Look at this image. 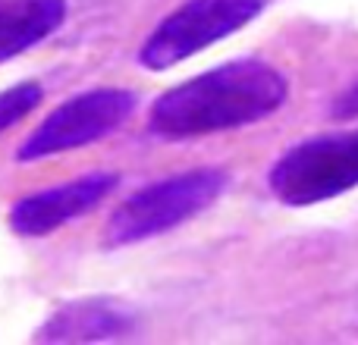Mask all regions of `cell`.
<instances>
[{"label": "cell", "mask_w": 358, "mask_h": 345, "mask_svg": "<svg viewBox=\"0 0 358 345\" xmlns=\"http://www.w3.org/2000/svg\"><path fill=\"white\" fill-rule=\"evenodd\" d=\"M261 10L264 0H185L148 35L138 60L151 73L170 69L220 38L245 29Z\"/></svg>", "instance_id": "4"}, {"label": "cell", "mask_w": 358, "mask_h": 345, "mask_svg": "<svg viewBox=\"0 0 358 345\" xmlns=\"http://www.w3.org/2000/svg\"><path fill=\"white\" fill-rule=\"evenodd\" d=\"M330 113H334L336 119H352V117H358V82H355V85H349L346 91H343L340 98L334 101Z\"/></svg>", "instance_id": "10"}, {"label": "cell", "mask_w": 358, "mask_h": 345, "mask_svg": "<svg viewBox=\"0 0 358 345\" xmlns=\"http://www.w3.org/2000/svg\"><path fill=\"white\" fill-rule=\"evenodd\" d=\"M66 19V0H0V63L35 47Z\"/></svg>", "instance_id": "8"}, {"label": "cell", "mask_w": 358, "mask_h": 345, "mask_svg": "<svg viewBox=\"0 0 358 345\" xmlns=\"http://www.w3.org/2000/svg\"><path fill=\"white\" fill-rule=\"evenodd\" d=\"M136 110V94L126 88H94L60 104L19 145V161H41L98 142L123 126Z\"/></svg>", "instance_id": "5"}, {"label": "cell", "mask_w": 358, "mask_h": 345, "mask_svg": "<svg viewBox=\"0 0 358 345\" xmlns=\"http://www.w3.org/2000/svg\"><path fill=\"white\" fill-rule=\"evenodd\" d=\"M120 176L113 172H92V176L73 179V182L54 185V189L35 191V195L22 198L13 204L10 210V226L19 235H48L54 229H60L63 223L82 216L85 210L98 207L113 189H117Z\"/></svg>", "instance_id": "6"}, {"label": "cell", "mask_w": 358, "mask_h": 345, "mask_svg": "<svg viewBox=\"0 0 358 345\" xmlns=\"http://www.w3.org/2000/svg\"><path fill=\"white\" fill-rule=\"evenodd\" d=\"M41 98L44 91L38 82H22V85H13L6 91H0V132L16 126L22 117H29L41 104Z\"/></svg>", "instance_id": "9"}, {"label": "cell", "mask_w": 358, "mask_h": 345, "mask_svg": "<svg viewBox=\"0 0 358 345\" xmlns=\"http://www.w3.org/2000/svg\"><path fill=\"white\" fill-rule=\"evenodd\" d=\"M138 330V317L129 304L113 298H82L50 314V321L35 333L41 342H107L129 339Z\"/></svg>", "instance_id": "7"}, {"label": "cell", "mask_w": 358, "mask_h": 345, "mask_svg": "<svg viewBox=\"0 0 358 345\" xmlns=\"http://www.w3.org/2000/svg\"><path fill=\"white\" fill-rule=\"evenodd\" d=\"M229 176L217 167L189 170L179 176L161 179V182L148 185V189L136 191L126 198L113 216L107 220L104 242L110 248L120 245H136V242L155 239V235L167 233L179 223L198 216L208 210L217 198L223 195Z\"/></svg>", "instance_id": "2"}, {"label": "cell", "mask_w": 358, "mask_h": 345, "mask_svg": "<svg viewBox=\"0 0 358 345\" xmlns=\"http://www.w3.org/2000/svg\"><path fill=\"white\" fill-rule=\"evenodd\" d=\"M267 182L289 207H308L352 191L358 185V129L299 142L273 163Z\"/></svg>", "instance_id": "3"}, {"label": "cell", "mask_w": 358, "mask_h": 345, "mask_svg": "<svg viewBox=\"0 0 358 345\" xmlns=\"http://www.w3.org/2000/svg\"><path fill=\"white\" fill-rule=\"evenodd\" d=\"M286 101V79L264 60H229L170 88L155 101L148 129L161 138H195L271 117Z\"/></svg>", "instance_id": "1"}]
</instances>
